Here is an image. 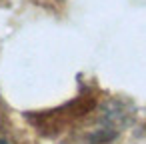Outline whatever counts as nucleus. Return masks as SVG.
Wrapping results in <instances>:
<instances>
[{"label":"nucleus","instance_id":"obj_1","mask_svg":"<svg viewBox=\"0 0 146 144\" xmlns=\"http://www.w3.org/2000/svg\"><path fill=\"white\" fill-rule=\"evenodd\" d=\"M0 144H4V142H0Z\"/></svg>","mask_w":146,"mask_h":144}]
</instances>
